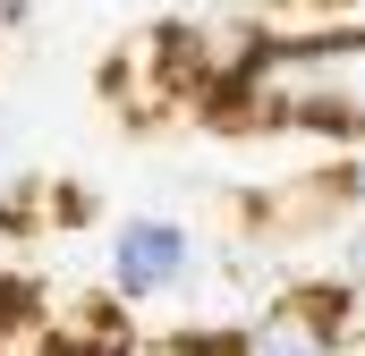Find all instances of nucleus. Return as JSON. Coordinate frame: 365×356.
I'll list each match as a JSON object with an SVG mask.
<instances>
[{
	"label": "nucleus",
	"mask_w": 365,
	"mask_h": 356,
	"mask_svg": "<svg viewBox=\"0 0 365 356\" xmlns=\"http://www.w3.org/2000/svg\"><path fill=\"white\" fill-rule=\"evenodd\" d=\"M221 110L247 127H323L365 136V26L349 34H255Z\"/></svg>",
	"instance_id": "nucleus-1"
},
{
	"label": "nucleus",
	"mask_w": 365,
	"mask_h": 356,
	"mask_svg": "<svg viewBox=\"0 0 365 356\" xmlns=\"http://www.w3.org/2000/svg\"><path fill=\"white\" fill-rule=\"evenodd\" d=\"M195 280V229L170 212H136L119 221L110 238V297L119 305H153V297H179Z\"/></svg>",
	"instance_id": "nucleus-2"
},
{
	"label": "nucleus",
	"mask_w": 365,
	"mask_h": 356,
	"mask_svg": "<svg viewBox=\"0 0 365 356\" xmlns=\"http://www.w3.org/2000/svg\"><path fill=\"white\" fill-rule=\"evenodd\" d=\"M349 288H331V297H280L272 314H255L238 340L247 356H349Z\"/></svg>",
	"instance_id": "nucleus-3"
},
{
	"label": "nucleus",
	"mask_w": 365,
	"mask_h": 356,
	"mask_svg": "<svg viewBox=\"0 0 365 356\" xmlns=\"http://www.w3.org/2000/svg\"><path fill=\"white\" fill-rule=\"evenodd\" d=\"M162 356H247V340H238V331H187V340H170Z\"/></svg>",
	"instance_id": "nucleus-4"
},
{
	"label": "nucleus",
	"mask_w": 365,
	"mask_h": 356,
	"mask_svg": "<svg viewBox=\"0 0 365 356\" xmlns=\"http://www.w3.org/2000/svg\"><path fill=\"white\" fill-rule=\"evenodd\" d=\"M9 26H26V0H0V34H9Z\"/></svg>",
	"instance_id": "nucleus-5"
},
{
	"label": "nucleus",
	"mask_w": 365,
	"mask_h": 356,
	"mask_svg": "<svg viewBox=\"0 0 365 356\" xmlns=\"http://www.w3.org/2000/svg\"><path fill=\"white\" fill-rule=\"evenodd\" d=\"M0 162H9V119H0Z\"/></svg>",
	"instance_id": "nucleus-6"
}]
</instances>
